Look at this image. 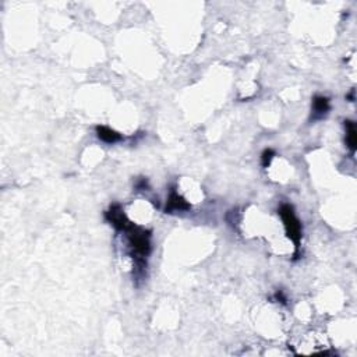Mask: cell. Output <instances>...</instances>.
Returning <instances> with one entry per match:
<instances>
[{
    "mask_svg": "<svg viewBox=\"0 0 357 357\" xmlns=\"http://www.w3.org/2000/svg\"><path fill=\"white\" fill-rule=\"evenodd\" d=\"M124 232L127 233L131 258L136 264L137 275H140L146 268V257L151 253V232L136 226L134 223H130Z\"/></svg>",
    "mask_w": 357,
    "mask_h": 357,
    "instance_id": "obj_1",
    "label": "cell"
},
{
    "mask_svg": "<svg viewBox=\"0 0 357 357\" xmlns=\"http://www.w3.org/2000/svg\"><path fill=\"white\" fill-rule=\"evenodd\" d=\"M279 215H281L282 221H283V226H285L287 237L295 243L297 256L299 248H300V240H302V223L297 219L293 206L289 205V204H283L279 208Z\"/></svg>",
    "mask_w": 357,
    "mask_h": 357,
    "instance_id": "obj_2",
    "label": "cell"
},
{
    "mask_svg": "<svg viewBox=\"0 0 357 357\" xmlns=\"http://www.w3.org/2000/svg\"><path fill=\"white\" fill-rule=\"evenodd\" d=\"M105 217L106 219H108V222L111 223L112 226L115 227L116 230L124 232L131 223V222L127 219L126 214L123 212V209H121L119 205H112L111 209L106 211Z\"/></svg>",
    "mask_w": 357,
    "mask_h": 357,
    "instance_id": "obj_3",
    "label": "cell"
},
{
    "mask_svg": "<svg viewBox=\"0 0 357 357\" xmlns=\"http://www.w3.org/2000/svg\"><path fill=\"white\" fill-rule=\"evenodd\" d=\"M187 209H190V204L179 193L172 190L167 198V204H166V212L172 214L175 211H187Z\"/></svg>",
    "mask_w": 357,
    "mask_h": 357,
    "instance_id": "obj_4",
    "label": "cell"
},
{
    "mask_svg": "<svg viewBox=\"0 0 357 357\" xmlns=\"http://www.w3.org/2000/svg\"><path fill=\"white\" fill-rule=\"evenodd\" d=\"M329 99L325 96H314L312 99V119H321L329 112Z\"/></svg>",
    "mask_w": 357,
    "mask_h": 357,
    "instance_id": "obj_5",
    "label": "cell"
},
{
    "mask_svg": "<svg viewBox=\"0 0 357 357\" xmlns=\"http://www.w3.org/2000/svg\"><path fill=\"white\" fill-rule=\"evenodd\" d=\"M96 134H98L99 140H102L103 142H108V144H115V142L121 140V134H119L117 131L111 129V127L98 126L96 127Z\"/></svg>",
    "mask_w": 357,
    "mask_h": 357,
    "instance_id": "obj_6",
    "label": "cell"
},
{
    "mask_svg": "<svg viewBox=\"0 0 357 357\" xmlns=\"http://www.w3.org/2000/svg\"><path fill=\"white\" fill-rule=\"evenodd\" d=\"M346 127V145L352 152L356 151V141H357V131L356 124L352 120L345 121Z\"/></svg>",
    "mask_w": 357,
    "mask_h": 357,
    "instance_id": "obj_7",
    "label": "cell"
},
{
    "mask_svg": "<svg viewBox=\"0 0 357 357\" xmlns=\"http://www.w3.org/2000/svg\"><path fill=\"white\" fill-rule=\"evenodd\" d=\"M274 156H275V152L272 151V150H269V148L262 152V155H261L262 166H264V167H268L272 159H274Z\"/></svg>",
    "mask_w": 357,
    "mask_h": 357,
    "instance_id": "obj_8",
    "label": "cell"
},
{
    "mask_svg": "<svg viewBox=\"0 0 357 357\" xmlns=\"http://www.w3.org/2000/svg\"><path fill=\"white\" fill-rule=\"evenodd\" d=\"M146 187H148V183H146V180H145V179H141V180H140V183H138V184H137V188H138V190H140V192H141V190H145Z\"/></svg>",
    "mask_w": 357,
    "mask_h": 357,
    "instance_id": "obj_9",
    "label": "cell"
},
{
    "mask_svg": "<svg viewBox=\"0 0 357 357\" xmlns=\"http://www.w3.org/2000/svg\"><path fill=\"white\" fill-rule=\"evenodd\" d=\"M275 297H277L278 300H281L282 303H286V299L283 297V295H282V292H278L277 295H275Z\"/></svg>",
    "mask_w": 357,
    "mask_h": 357,
    "instance_id": "obj_10",
    "label": "cell"
}]
</instances>
